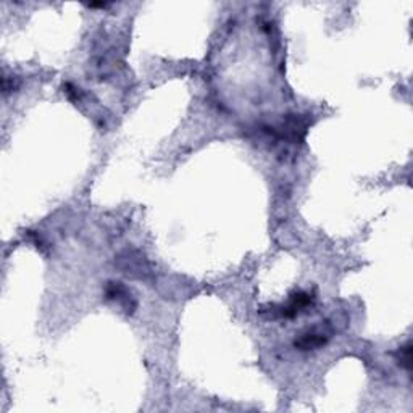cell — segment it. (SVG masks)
I'll list each match as a JSON object with an SVG mask.
<instances>
[{"label": "cell", "mask_w": 413, "mask_h": 413, "mask_svg": "<svg viewBox=\"0 0 413 413\" xmlns=\"http://www.w3.org/2000/svg\"><path fill=\"white\" fill-rule=\"evenodd\" d=\"M315 297L309 294V292L299 291L296 294L291 296V299L285 305H271L268 314L273 318H294L302 311H305L309 307L314 305Z\"/></svg>", "instance_id": "6da1fadb"}, {"label": "cell", "mask_w": 413, "mask_h": 413, "mask_svg": "<svg viewBox=\"0 0 413 413\" xmlns=\"http://www.w3.org/2000/svg\"><path fill=\"white\" fill-rule=\"evenodd\" d=\"M329 336L326 331L320 329V328H311L307 329L305 333H302L299 338L294 340V347L299 350H314V349H320L328 343Z\"/></svg>", "instance_id": "3957f363"}, {"label": "cell", "mask_w": 413, "mask_h": 413, "mask_svg": "<svg viewBox=\"0 0 413 413\" xmlns=\"http://www.w3.org/2000/svg\"><path fill=\"white\" fill-rule=\"evenodd\" d=\"M398 363H401L405 369H410V367H412V344L410 343L402 345L401 350H398Z\"/></svg>", "instance_id": "277c9868"}, {"label": "cell", "mask_w": 413, "mask_h": 413, "mask_svg": "<svg viewBox=\"0 0 413 413\" xmlns=\"http://www.w3.org/2000/svg\"><path fill=\"white\" fill-rule=\"evenodd\" d=\"M105 297H107L108 300L117 302L126 314H133V311L136 310V300H134L131 291H129L123 282H108L107 287H105Z\"/></svg>", "instance_id": "7a4b0ae2"}]
</instances>
